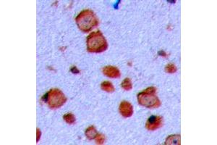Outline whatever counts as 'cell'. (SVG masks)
<instances>
[{"label": "cell", "instance_id": "obj_10", "mask_svg": "<svg viewBox=\"0 0 217 145\" xmlns=\"http://www.w3.org/2000/svg\"><path fill=\"white\" fill-rule=\"evenodd\" d=\"M101 89L107 92H112L115 90V87L111 82L109 81H104L101 84Z\"/></svg>", "mask_w": 217, "mask_h": 145}, {"label": "cell", "instance_id": "obj_3", "mask_svg": "<svg viewBox=\"0 0 217 145\" xmlns=\"http://www.w3.org/2000/svg\"><path fill=\"white\" fill-rule=\"evenodd\" d=\"M156 89L154 86L146 89L138 94L139 104L148 108H157L161 105L158 96L156 95Z\"/></svg>", "mask_w": 217, "mask_h": 145}, {"label": "cell", "instance_id": "obj_8", "mask_svg": "<svg viewBox=\"0 0 217 145\" xmlns=\"http://www.w3.org/2000/svg\"><path fill=\"white\" fill-rule=\"evenodd\" d=\"M86 136L87 137V138L89 139H95L96 137V135L98 134L97 131L96 129L94 126H90V127H88L87 128L86 131Z\"/></svg>", "mask_w": 217, "mask_h": 145}, {"label": "cell", "instance_id": "obj_14", "mask_svg": "<svg viewBox=\"0 0 217 145\" xmlns=\"http://www.w3.org/2000/svg\"><path fill=\"white\" fill-rule=\"evenodd\" d=\"M95 139H96V144H102L104 143L105 138L104 136L101 134V133H98Z\"/></svg>", "mask_w": 217, "mask_h": 145}, {"label": "cell", "instance_id": "obj_1", "mask_svg": "<svg viewBox=\"0 0 217 145\" xmlns=\"http://www.w3.org/2000/svg\"><path fill=\"white\" fill-rule=\"evenodd\" d=\"M108 47L106 39L100 31L92 32L87 37V49L89 52L100 53Z\"/></svg>", "mask_w": 217, "mask_h": 145}, {"label": "cell", "instance_id": "obj_5", "mask_svg": "<svg viewBox=\"0 0 217 145\" xmlns=\"http://www.w3.org/2000/svg\"><path fill=\"white\" fill-rule=\"evenodd\" d=\"M162 123H163V120H162L161 117L152 116L148 119L145 124V127L149 131H155L161 127Z\"/></svg>", "mask_w": 217, "mask_h": 145}, {"label": "cell", "instance_id": "obj_6", "mask_svg": "<svg viewBox=\"0 0 217 145\" xmlns=\"http://www.w3.org/2000/svg\"><path fill=\"white\" fill-rule=\"evenodd\" d=\"M120 112L124 118H129L133 114V107L130 102L123 101L120 105Z\"/></svg>", "mask_w": 217, "mask_h": 145}, {"label": "cell", "instance_id": "obj_11", "mask_svg": "<svg viewBox=\"0 0 217 145\" xmlns=\"http://www.w3.org/2000/svg\"><path fill=\"white\" fill-rule=\"evenodd\" d=\"M122 88L125 90L129 91L132 88V81L130 79H125L122 82Z\"/></svg>", "mask_w": 217, "mask_h": 145}, {"label": "cell", "instance_id": "obj_13", "mask_svg": "<svg viewBox=\"0 0 217 145\" xmlns=\"http://www.w3.org/2000/svg\"><path fill=\"white\" fill-rule=\"evenodd\" d=\"M165 70L169 73H174L177 71V68H176V66L174 64L170 63L166 66Z\"/></svg>", "mask_w": 217, "mask_h": 145}, {"label": "cell", "instance_id": "obj_4", "mask_svg": "<svg viewBox=\"0 0 217 145\" xmlns=\"http://www.w3.org/2000/svg\"><path fill=\"white\" fill-rule=\"evenodd\" d=\"M43 100L47 102L48 105L52 109H56L62 106L67 101V98L59 89H54L50 90L46 95L43 96Z\"/></svg>", "mask_w": 217, "mask_h": 145}, {"label": "cell", "instance_id": "obj_2", "mask_svg": "<svg viewBox=\"0 0 217 145\" xmlns=\"http://www.w3.org/2000/svg\"><path fill=\"white\" fill-rule=\"evenodd\" d=\"M76 23L83 32H89L99 24V20L93 11L85 10L77 16Z\"/></svg>", "mask_w": 217, "mask_h": 145}, {"label": "cell", "instance_id": "obj_15", "mask_svg": "<svg viewBox=\"0 0 217 145\" xmlns=\"http://www.w3.org/2000/svg\"><path fill=\"white\" fill-rule=\"evenodd\" d=\"M72 72H75V73H79V71L76 68V67H74V68H72V70H71Z\"/></svg>", "mask_w": 217, "mask_h": 145}, {"label": "cell", "instance_id": "obj_9", "mask_svg": "<svg viewBox=\"0 0 217 145\" xmlns=\"http://www.w3.org/2000/svg\"><path fill=\"white\" fill-rule=\"evenodd\" d=\"M166 144H180V137L179 135L170 136L166 139Z\"/></svg>", "mask_w": 217, "mask_h": 145}, {"label": "cell", "instance_id": "obj_12", "mask_svg": "<svg viewBox=\"0 0 217 145\" xmlns=\"http://www.w3.org/2000/svg\"><path fill=\"white\" fill-rule=\"evenodd\" d=\"M63 118H64V120L66 121V123H67L68 124L75 123V117L74 116V115H72L71 113H67V114H65Z\"/></svg>", "mask_w": 217, "mask_h": 145}, {"label": "cell", "instance_id": "obj_7", "mask_svg": "<svg viewBox=\"0 0 217 145\" xmlns=\"http://www.w3.org/2000/svg\"><path fill=\"white\" fill-rule=\"evenodd\" d=\"M103 73L107 77L112 78V79H117V78H120L121 75L120 71L119 70V69L114 66L104 67L103 68Z\"/></svg>", "mask_w": 217, "mask_h": 145}]
</instances>
